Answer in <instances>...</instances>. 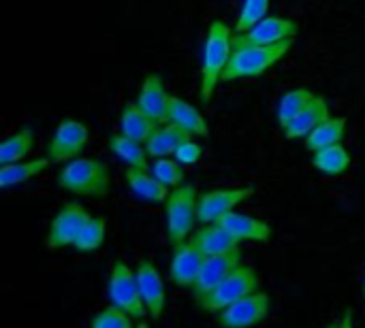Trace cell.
Here are the masks:
<instances>
[{
  "label": "cell",
  "mask_w": 365,
  "mask_h": 328,
  "mask_svg": "<svg viewBox=\"0 0 365 328\" xmlns=\"http://www.w3.org/2000/svg\"><path fill=\"white\" fill-rule=\"evenodd\" d=\"M261 286V277L259 273L248 267V265H240L231 275H227L214 290H210L205 297L197 299L199 307L203 312L210 314H220L222 310H227L229 305H233L235 301L244 299L246 295L259 290Z\"/></svg>",
  "instance_id": "6"
},
{
  "label": "cell",
  "mask_w": 365,
  "mask_h": 328,
  "mask_svg": "<svg viewBox=\"0 0 365 328\" xmlns=\"http://www.w3.org/2000/svg\"><path fill=\"white\" fill-rule=\"evenodd\" d=\"M255 196L252 186L244 188H216L207 192H199V207H197V220L201 224H216L222 216L235 211L242 203L250 201Z\"/></svg>",
  "instance_id": "9"
},
{
  "label": "cell",
  "mask_w": 365,
  "mask_h": 328,
  "mask_svg": "<svg viewBox=\"0 0 365 328\" xmlns=\"http://www.w3.org/2000/svg\"><path fill=\"white\" fill-rule=\"evenodd\" d=\"M49 166H51V160L47 156L34 158V160H28V162L2 164V169H0V188L9 190V188L21 186L26 181H30L32 177H38L41 173H45Z\"/></svg>",
  "instance_id": "23"
},
{
  "label": "cell",
  "mask_w": 365,
  "mask_h": 328,
  "mask_svg": "<svg viewBox=\"0 0 365 328\" xmlns=\"http://www.w3.org/2000/svg\"><path fill=\"white\" fill-rule=\"evenodd\" d=\"M244 260V254L242 250H231V252H225V254H218V256H207L203 260V267H201V273L195 282V286L190 288L192 295H195V301L205 297L210 290H214L227 275H231Z\"/></svg>",
  "instance_id": "12"
},
{
  "label": "cell",
  "mask_w": 365,
  "mask_h": 328,
  "mask_svg": "<svg viewBox=\"0 0 365 328\" xmlns=\"http://www.w3.org/2000/svg\"><path fill=\"white\" fill-rule=\"evenodd\" d=\"M364 295H365V275H364Z\"/></svg>",
  "instance_id": "37"
},
{
  "label": "cell",
  "mask_w": 365,
  "mask_h": 328,
  "mask_svg": "<svg viewBox=\"0 0 365 328\" xmlns=\"http://www.w3.org/2000/svg\"><path fill=\"white\" fill-rule=\"evenodd\" d=\"M269 2L272 0H244L237 21L233 26L235 34H242V32L250 30L255 23H259L261 19H265L267 11H269Z\"/></svg>",
  "instance_id": "31"
},
{
  "label": "cell",
  "mask_w": 365,
  "mask_h": 328,
  "mask_svg": "<svg viewBox=\"0 0 365 328\" xmlns=\"http://www.w3.org/2000/svg\"><path fill=\"white\" fill-rule=\"evenodd\" d=\"M188 139H192L188 130L180 128L173 122H167V124H160L154 130V134L145 141V149L150 158H167V156H173L175 149Z\"/></svg>",
  "instance_id": "20"
},
{
  "label": "cell",
  "mask_w": 365,
  "mask_h": 328,
  "mask_svg": "<svg viewBox=\"0 0 365 328\" xmlns=\"http://www.w3.org/2000/svg\"><path fill=\"white\" fill-rule=\"evenodd\" d=\"M169 98L171 94L167 92L163 77L156 73L145 75L139 94H137V105L141 107L143 113H148L156 124H167L169 122Z\"/></svg>",
  "instance_id": "15"
},
{
  "label": "cell",
  "mask_w": 365,
  "mask_h": 328,
  "mask_svg": "<svg viewBox=\"0 0 365 328\" xmlns=\"http://www.w3.org/2000/svg\"><path fill=\"white\" fill-rule=\"evenodd\" d=\"M272 310V299L265 290H255L244 299L235 301L218 314V324L222 328H252L267 320Z\"/></svg>",
  "instance_id": "7"
},
{
  "label": "cell",
  "mask_w": 365,
  "mask_h": 328,
  "mask_svg": "<svg viewBox=\"0 0 365 328\" xmlns=\"http://www.w3.org/2000/svg\"><path fill=\"white\" fill-rule=\"evenodd\" d=\"M338 328H355V318H353V312L349 310L346 314H344V318L338 322Z\"/></svg>",
  "instance_id": "34"
},
{
  "label": "cell",
  "mask_w": 365,
  "mask_h": 328,
  "mask_svg": "<svg viewBox=\"0 0 365 328\" xmlns=\"http://www.w3.org/2000/svg\"><path fill=\"white\" fill-rule=\"evenodd\" d=\"M216 224H220L227 233H231L240 243L242 241L269 243V239H272V226L259 218L248 216V213L231 211V213L222 216Z\"/></svg>",
  "instance_id": "16"
},
{
  "label": "cell",
  "mask_w": 365,
  "mask_h": 328,
  "mask_svg": "<svg viewBox=\"0 0 365 328\" xmlns=\"http://www.w3.org/2000/svg\"><path fill=\"white\" fill-rule=\"evenodd\" d=\"M190 241L199 248V252L207 258V256H218L231 250L240 248V241L227 233L220 224H203L201 228H197L190 235Z\"/></svg>",
  "instance_id": "19"
},
{
  "label": "cell",
  "mask_w": 365,
  "mask_h": 328,
  "mask_svg": "<svg viewBox=\"0 0 365 328\" xmlns=\"http://www.w3.org/2000/svg\"><path fill=\"white\" fill-rule=\"evenodd\" d=\"M58 186L75 196L105 199L111 188L109 166L98 158H75L68 160L58 173Z\"/></svg>",
  "instance_id": "2"
},
{
  "label": "cell",
  "mask_w": 365,
  "mask_h": 328,
  "mask_svg": "<svg viewBox=\"0 0 365 328\" xmlns=\"http://www.w3.org/2000/svg\"><path fill=\"white\" fill-rule=\"evenodd\" d=\"M199 207V190L195 184H182L173 188L165 203V224H167V241L171 248L184 243L195 233Z\"/></svg>",
  "instance_id": "4"
},
{
  "label": "cell",
  "mask_w": 365,
  "mask_h": 328,
  "mask_svg": "<svg viewBox=\"0 0 365 328\" xmlns=\"http://www.w3.org/2000/svg\"><path fill=\"white\" fill-rule=\"evenodd\" d=\"M105 239H107V218L90 216V220L83 224L73 250L79 254H92L105 243Z\"/></svg>",
  "instance_id": "28"
},
{
  "label": "cell",
  "mask_w": 365,
  "mask_h": 328,
  "mask_svg": "<svg viewBox=\"0 0 365 328\" xmlns=\"http://www.w3.org/2000/svg\"><path fill=\"white\" fill-rule=\"evenodd\" d=\"M299 32L297 23L287 17H265L259 23H255L250 30L242 34H233V47H246V45H274L282 41H293Z\"/></svg>",
  "instance_id": "11"
},
{
  "label": "cell",
  "mask_w": 365,
  "mask_h": 328,
  "mask_svg": "<svg viewBox=\"0 0 365 328\" xmlns=\"http://www.w3.org/2000/svg\"><path fill=\"white\" fill-rule=\"evenodd\" d=\"M201 156H203V149H201V145H199L195 139L184 141V143L175 149V154H173V158H175L180 164H184V166L197 164V162L201 160Z\"/></svg>",
  "instance_id": "33"
},
{
  "label": "cell",
  "mask_w": 365,
  "mask_h": 328,
  "mask_svg": "<svg viewBox=\"0 0 365 328\" xmlns=\"http://www.w3.org/2000/svg\"><path fill=\"white\" fill-rule=\"evenodd\" d=\"M312 166L323 175L338 177L351 169V154L342 143H336V145H329V147L314 152L312 154Z\"/></svg>",
  "instance_id": "25"
},
{
  "label": "cell",
  "mask_w": 365,
  "mask_h": 328,
  "mask_svg": "<svg viewBox=\"0 0 365 328\" xmlns=\"http://www.w3.org/2000/svg\"><path fill=\"white\" fill-rule=\"evenodd\" d=\"M152 175L163 181L167 188H180L182 184H186V173H184V164H180L173 156H167V158H154L152 166H150Z\"/></svg>",
  "instance_id": "30"
},
{
  "label": "cell",
  "mask_w": 365,
  "mask_h": 328,
  "mask_svg": "<svg viewBox=\"0 0 365 328\" xmlns=\"http://www.w3.org/2000/svg\"><path fill=\"white\" fill-rule=\"evenodd\" d=\"M169 122L188 130L192 137H207L210 134V126H207L205 117L199 113V109L192 107L190 102L182 100L180 96L169 98Z\"/></svg>",
  "instance_id": "22"
},
{
  "label": "cell",
  "mask_w": 365,
  "mask_h": 328,
  "mask_svg": "<svg viewBox=\"0 0 365 328\" xmlns=\"http://www.w3.org/2000/svg\"><path fill=\"white\" fill-rule=\"evenodd\" d=\"M135 328H150V327H148L145 322H139V324H137V327H135Z\"/></svg>",
  "instance_id": "35"
},
{
  "label": "cell",
  "mask_w": 365,
  "mask_h": 328,
  "mask_svg": "<svg viewBox=\"0 0 365 328\" xmlns=\"http://www.w3.org/2000/svg\"><path fill=\"white\" fill-rule=\"evenodd\" d=\"M331 117L329 113V105L323 96H317L282 128L287 139H306L314 128H319L323 122H327Z\"/></svg>",
  "instance_id": "17"
},
{
  "label": "cell",
  "mask_w": 365,
  "mask_h": 328,
  "mask_svg": "<svg viewBox=\"0 0 365 328\" xmlns=\"http://www.w3.org/2000/svg\"><path fill=\"white\" fill-rule=\"evenodd\" d=\"M32 147H34V130L30 126H24L0 143V164L21 162L26 156H30Z\"/></svg>",
  "instance_id": "27"
},
{
  "label": "cell",
  "mask_w": 365,
  "mask_h": 328,
  "mask_svg": "<svg viewBox=\"0 0 365 328\" xmlns=\"http://www.w3.org/2000/svg\"><path fill=\"white\" fill-rule=\"evenodd\" d=\"M107 297H109L111 305L124 310L126 314H130L139 322H143L145 316H150L145 310V303L141 299L137 271L130 265H126L124 260H113V265L109 269Z\"/></svg>",
  "instance_id": "5"
},
{
  "label": "cell",
  "mask_w": 365,
  "mask_h": 328,
  "mask_svg": "<svg viewBox=\"0 0 365 328\" xmlns=\"http://www.w3.org/2000/svg\"><path fill=\"white\" fill-rule=\"evenodd\" d=\"M90 220V213L81 203H64L49 222L47 231V250H62L73 248L83 224Z\"/></svg>",
  "instance_id": "10"
},
{
  "label": "cell",
  "mask_w": 365,
  "mask_h": 328,
  "mask_svg": "<svg viewBox=\"0 0 365 328\" xmlns=\"http://www.w3.org/2000/svg\"><path fill=\"white\" fill-rule=\"evenodd\" d=\"M109 149L111 154L126 164V169H143V171H150L152 164H148V149L143 143L135 141V139H128L126 134H111L109 137Z\"/></svg>",
  "instance_id": "24"
},
{
  "label": "cell",
  "mask_w": 365,
  "mask_h": 328,
  "mask_svg": "<svg viewBox=\"0 0 365 328\" xmlns=\"http://www.w3.org/2000/svg\"><path fill=\"white\" fill-rule=\"evenodd\" d=\"M233 28L220 19H214L207 28L203 62H201V88L199 98L203 105H210L218 83L222 81V73L233 53Z\"/></svg>",
  "instance_id": "1"
},
{
  "label": "cell",
  "mask_w": 365,
  "mask_h": 328,
  "mask_svg": "<svg viewBox=\"0 0 365 328\" xmlns=\"http://www.w3.org/2000/svg\"><path fill=\"white\" fill-rule=\"evenodd\" d=\"M160 124H156L148 113H143L137 102H126L122 113H120V132L126 134L128 139L143 143V145L154 134V130Z\"/></svg>",
  "instance_id": "21"
},
{
  "label": "cell",
  "mask_w": 365,
  "mask_h": 328,
  "mask_svg": "<svg viewBox=\"0 0 365 328\" xmlns=\"http://www.w3.org/2000/svg\"><path fill=\"white\" fill-rule=\"evenodd\" d=\"M88 139H90V132H88L86 124H81L79 120H73V117H64L56 126V130L45 147V156L51 162L75 160L88 145Z\"/></svg>",
  "instance_id": "8"
},
{
  "label": "cell",
  "mask_w": 365,
  "mask_h": 328,
  "mask_svg": "<svg viewBox=\"0 0 365 328\" xmlns=\"http://www.w3.org/2000/svg\"><path fill=\"white\" fill-rule=\"evenodd\" d=\"M135 271H137V282H139L141 299L145 303L148 314L154 320H160L165 314V305H167V290H165V280L160 271L150 260H141Z\"/></svg>",
  "instance_id": "14"
},
{
  "label": "cell",
  "mask_w": 365,
  "mask_h": 328,
  "mask_svg": "<svg viewBox=\"0 0 365 328\" xmlns=\"http://www.w3.org/2000/svg\"><path fill=\"white\" fill-rule=\"evenodd\" d=\"M124 181L128 186V190L133 192V196H137L139 201L145 203H154V205H165L171 188H167L163 181H158L152 171H143V169H126L124 171Z\"/></svg>",
  "instance_id": "18"
},
{
  "label": "cell",
  "mask_w": 365,
  "mask_h": 328,
  "mask_svg": "<svg viewBox=\"0 0 365 328\" xmlns=\"http://www.w3.org/2000/svg\"><path fill=\"white\" fill-rule=\"evenodd\" d=\"M325 328H338V322H336V324H329V327H325Z\"/></svg>",
  "instance_id": "36"
},
{
  "label": "cell",
  "mask_w": 365,
  "mask_h": 328,
  "mask_svg": "<svg viewBox=\"0 0 365 328\" xmlns=\"http://www.w3.org/2000/svg\"><path fill=\"white\" fill-rule=\"evenodd\" d=\"M135 318L130 314H126L124 310L109 305L98 310L92 320H90V328H135Z\"/></svg>",
  "instance_id": "32"
},
{
  "label": "cell",
  "mask_w": 365,
  "mask_h": 328,
  "mask_svg": "<svg viewBox=\"0 0 365 328\" xmlns=\"http://www.w3.org/2000/svg\"><path fill=\"white\" fill-rule=\"evenodd\" d=\"M203 260H205V256L199 252V248L190 239L175 245L173 254H171V263H169L171 282L180 288H192L201 273Z\"/></svg>",
  "instance_id": "13"
},
{
  "label": "cell",
  "mask_w": 365,
  "mask_h": 328,
  "mask_svg": "<svg viewBox=\"0 0 365 328\" xmlns=\"http://www.w3.org/2000/svg\"><path fill=\"white\" fill-rule=\"evenodd\" d=\"M293 41H282L274 45H246L233 47L231 60L222 73V81L252 79L267 73L274 64H278L291 49Z\"/></svg>",
  "instance_id": "3"
},
{
  "label": "cell",
  "mask_w": 365,
  "mask_h": 328,
  "mask_svg": "<svg viewBox=\"0 0 365 328\" xmlns=\"http://www.w3.org/2000/svg\"><path fill=\"white\" fill-rule=\"evenodd\" d=\"M312 98H314V92H310L308 88H293V90L284 92L278 100V107H276L278 124L284 128Z\"/></svg>",
  "instance_id": "29"
},
{
  "label": "cell",
  "mask_w": 365,
  "mask_h": 328,
  "mask_svg": "<svg viewBox=\"0 0 365 328\" xmlns=\"http://www.w3.org/2000/svg\"><path fill=\"white\" fill-rule=\"evenodd\" d=\"M344 134H346V120L344 117H329L319 128H314L304 139V143H306V149L314 154V152H319L323 147L342 143L344 141Z\"/></svg>",
  "instance_id": "26"
}]
</instances>
